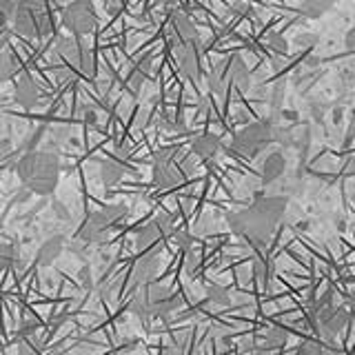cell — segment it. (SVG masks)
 <instances>
[{
  "instance_id": "cell-6",
  "label": "cell",
  "mask_w": 355,
  "mask_h": 355,
  "mask_svg": "<svg viewBox=\"0 0 355 355\" xmlns=\"http://www.w3.org/2000/svg\"><path fill=\"white\" fill-rule=\"evenodd\" d=\"M111 227H114V220L107 216V211H96L85 220V225L78 231V238L83 244H103Z\"/></svg>"
},
{
  "instance_id": "cell-17",
  "label": "cell",
  "mask_w": 355,
  "mask_h": 355,
  "mask_svg": "<svg viewBox=\"0 0 355 355\" xmlns=\"http://www.w3.org/2000/svg\"><path fill=\"white\" fill-rule=\"evenodd\" d=\"M122 175H125V166L116 160H105L100 164V178H103V182L107 187H114L122 180Z\"/></svg>"
},
{
  "instance_id": "cell-32",
  "label": "cell",
  "mask_w": 355,
  "mask_h": 355,
  "mask_svg": "<svg viewBox=\"0 0 355 355\" xmlns=\"http://www.w3.org/2000/svg\"><path fill=\"white\" fill-rule=\"evenodd\" d=\"M331 122L336 127H342V122H344V105H333V109H331Z\"/></svg>"
},
{
  "instance_id": "cell-37",
  "label": "cell",
  "mask_w": 355,
  "mask_h": 355,
  "mask_svg": "<svg viewBox=\"0 0 355 355\" xmlns=\"http://www.w3.org/2000/svg\"><path fill=\"white\" fill-rule=\"evenodd\" d=\"M295 229L297 231H311V220L306 218V220H297L295 222Z\"/></svg>"
},
{
  "instance_id": "cell-34",
  "label": "cell",
  "mask_w": 355,
  "mask_h": 355,
  "mask_svg": "<svg viewBox=\"0 0 355 355\" xmlns=\"http://www.w3.org/2000/svg\"><path fill=\"white\" fill-rule=\"evenodd\" d=\"M344 47L347 49H355V25L347 29V33H344Z\"/></svg>"
},
{
  "instance_id": "cell-28",
  "label": "cell",
  "mask_w": 355,
  "mask_h": 355,
  "mask_svg": "<svg viewBox=\"0 0 355 355\" xmlns=\"http://www.w3.org/2000/svg\"><path fill=\"white\" fill-rule=\"evenodd\" d=\"M315 42H318V36L315 33H300V36L293 38V44L300 49H311V47H315Z\"/></svg>"
},
{
  "instance_id": "cell-38",
  "label": "cell",
  "mask_w": 355,
  "mask_h": 355,
  "mask_svg": "<svg viewBox=\"0 0 355 355\" xmlns=\"http://www.w3.org/2000/svg\"><path fill=\"white\" fill-rule=\"evenodd\" d=\"M233 120H236V122H240V125H244V122H247L249 118H247V114H244L242 109H238L236 114H233Z\"/></svg>"
},
{
  "instance_id": "cell-36",
  "label": "cell",
  "mask_w": 355,
  "mask_h": 355,
  "mask_svg": "<svg viewBox=\"0 0 355 355\" xmlns=\"http://www.w3.org/2000/svg\"><path fill=\"white\" fill-rule=\"evenodd\" d=\"M9 153H11V140L0 138V160H5Z\"/></svg>"
},
{
  "instance_id": "cell-5",
  "label": "cell",
  "mask_w": 355,
  "mask_h": 355,
  "mask_svg": "<svg viewBox=\"0 0 355 355\" xmlns=\"http://www.w3.org/2000/svg\"><path fill=\"white\" fill-rule=\"evenodd\" d=\"M62 25L78 38L92 33L98 25L92 0H73L71 5H67L62 9Z\"/></svg>"
},
{
  "instance_id": "cell-1",
  "label": "cell",
  "mask_w": 355,
  "mask_h": 355,
  "mask_svg": "<svg viewBox=\"0 0 355 355\" xmlns=\"http://www.w3.org/2000/svg\"><path fill=\"white\" fill-rule=\"evenodd\" d=\"M286 209V198L284 196H271V198H260L258 202H253L247 211L229 216L231 229L258 244H264L271 238L275 225L280 222L282 214Z\"/></svg>"
},
{
  "instance_id": "cell-27",
  "label": "cell",
  "mask_w": 355,
  "mask_h": 355,
  "mask_svg": "<svg viewBox=\"0 0 355 355\" xmlns=\"http://www.w3.org/2000/svg\"><path fill=\"white\" fill-rule=\"evenodd\" d=\"M309 114H311V118H313L315 125H324V103L309 100Z\"/></svg>"
},
{
  "instance_id": "cell-12",
  "label": "cell",
  "mask_w": 355,
  "mask_h": 355,
  "mask_svg": "<svg viewBox=\"0 0 355 355\" xmlns=\"http://www.w3.org/2000/svg\"><path fill=\"white\" fill-rule=\"evenodd\" d=\"M173 33H175L173 42H182V44L198 42V29L191 22V18L182 14V11H175L173 14Z\"/></svg>"
},
{
  "instance_id": "cell-18",
  "label": "cell",
  "mask_w": 355,
  "mask_h": 355,
  "mask_svg": "<svg viewBox=\"0 0 355 355\" xmlns=\"http://www.w3.org/2000/svg\"><path fill=\"white\" fill-rule=\"evenodd\" d=\"M18 73V62L14 58V53L0 47V83L11 80Z\"/></svg>"
},
{
  "instance_id": "cell-14",
  "label": "cell",
  "mask_w": 355,
  "mask_h": 355,
  "mask_svg": "<svg viewBox=\"0 0 355 355\" xmlns=\"http://www.w3.org/2000/svg\"><path fill=\"white\" fill-rule=\"evenodd\" d=\"M229 83L236 85L240 92H249L251 89V71L240 55H231L229 58Z\"/></svg>"
},
{
  "instance_id": "cell-10",
  "label": "cell",
  "mask_w": 355,
  "mask_h": 355,
  "mask_svg": "<svg viewBox=\"0 0 355 355\" xmlns=\"http://www.w3.org/2000/svg\"><path fill=\"white\" fill-rule=\"evenodd\" d=\"M286 171V155L284 151H271L262 162V180L264 184L277 182Z\"/></svg>"
},
{
  "instance_id": "cell-31",
  "label": "cell",
  "mask_w": 355,
  "mask_h": 355,
  "mask_svg": "<svg viewBox=\"0 0 355 355\" xmlns=\"http://www.w3.org/2000/svg\"><path fill=\"white\" fill-rule=\"evenodd\" d=\"M173 238H175V244L180 249H191V236H189V233H184V231H175L173 233Z\"/></svg>"
},
{
  "instance_id": "cell-25",
  "label": "cell",
  "mask_w": 355,
  "mask_h": 355,
  "mask_svg": "<svg viewBox=\"0 0 355 355\" xmlns=\"http://www.w3.org/2000/svg\"><path fill=\"white\" fill-rule=\"evenodd\" d=\"M264 342L269 344V347H282V344L286 342V331L277 329V327H271L269 331L264 333Z\"/></svg>"
},
{
  "instance_id": "cell-22",
  "label": "cell",
  "mask_w": 355,
  "mask_h": 355,
  "mask_svg": "<svg viewBox=\"0 0 355 355\" xmlns=\"http://www.w3.org/2000/svg\"><path fill=\"white\" fill-rule=\"evenodd\" d=\"M18 355H42V342L36 336L18 340Z\"/></svg>"
},
{
  "instance_id": "cell-15",
  "label": "cell",
  "mask_w": 355,
  "mask_h": 355,
  "mask_svg": "<svg viewBox=\"0 0 355 355\" xmlns=\"http://www.w3.org/2000/svg\"><path fill=\"white\" fill-rule=\"evenodd\" d=\"M164 238V233L160 231V227L155 225V222H149V225H144L136 231V247L140 251H149L153 249L155 244Z\"/></svg>"
},
{
  "instance_id": "cell-9",
  "label": "cell",
  "mask_w": 355,
  "mask_h": 355,
  "mask_svg": "<svg viewBox=\"0 0 355 355\" xmlns=\"http://www.w3.org/2000/svg\"><path fill=\"white\" fill-rule=\"evenodd\" d=\"M40 89L33 83V78L29 73H20L16 78V103L25 109H33L38 103Z\"/></svg>"
},
{
  "instance_id": "cell-35",
  "label": "cell",
  "mask_w": 355,
  "mask_h": 355,
  "mask_svg": "<svg viewBox=\"0 0 355 355\" xmlns=\"http://www.w3.org/2000/svg\"><path fill=\"white\" fill-rule=\"evenodd\" d=\"M320 62H322L320 55H306L304 62H302V67H306V69L313 71V69H318V67H320Z\"/></svg>"
},
{
  "instance_id": "cell-39",
  "label": "cell",
  "mask_w": 355,
  "mask_h": 355,
  "mask_svg": "<svg viewBox=\"0 0 355 355\" xmlns=\"http://www.w3.org/2000/svg\"><path fill=\"white\" fill-rule=\"evenodd\" d=\"M336 229H338V231H344V229H347V220H344V218H338V220H336Z\"/></svg>"
},
{
  "instance_id": "cell-3",
  "label": "cell",
  "mask_w": 355,
  "mask_h": 355,
  "mask_svg": "<svg viewBox=\"0 0 355 355\" xmlns=\"http://www.w3.org/2000/svg\"><path fill=\"white\" fill-rule=\"evenodd\" d=\"M11 27L25 38H44L51 31V16L44 0H16Z\"/></svg>"
},
{
  "instance_id": "cell-23",
  "label": "cell",
  "mask_w": 355,
  "mask_h": 355,
  "mask_svg": "<svg viewBox=\"0 0 355 355\" xmlns=\"http://www.w3.org/2000/svg\"><path fill=\"white\" fill-rule=\"evenodd\" d=\"M16 336H18V340L36 336V318H31L29 313H22L18 320V327H16Z\"/></svg>"
},
{
  "instance_id": "cell-11",
  "label": "cell",
  "mask_w": 355,
  "mask_h": 355,
  "mask_svg": "<svg viewBox=\"0 0 355 355\" xmlns=\"http://www.w3.org/2000/svg\"><path fill=\"white\" fill-rule=\"evenodd\" d=\"M62 249H64V236H60V233H55V236H49L47 240L40 244V249H38V255H36L38 264L40 266L53 264L55 260L60 258Z\"/></svg>"
},
{
  "instance_id": "cell-4",
  "label": "cell",
  "mask_w": 355,
  "mask_h": 355,
  "mask_svg": "<svg viewBox=\"0 0 355 355\" xmlns=\"http://www.w3.org/2000/svg\"><path fill=\"white\" fill-rule=\"evenodd\" d=\"M275 142V125L269 122H253V125L244 127L236 138H233V149L238 153L255 158L266 144Z\"/></svg>"
},
{
  "instance_id": "cell-29",
  "label": "cell",
  "mask_w": 355,
  "mask_h": 355,
  "mask_svg": "<svg viewBox=\"0 0 355 355\" xmlns=\"http://www.w3.org/2000/svg\"><path fill=\"white\" fill-rule=\"evenodd\" d=\"M209 300L214 304H227L229 302V295H227V291L222 286H211L209 288Z\"/></svg>"
},
{
  "instance_id": "cell-30",
  "label": "cell",
  "mask_w": 355,
  "mask_h": 355,
  "mask_svg": "<svg viewBox=\"0 0 355 355\" xmlns=\"http://www.w3.org/2000/svg\"><path fill=\"white\" fill-rule=\"evenodd\" d=\"M297 355H324V351H322V347H320L318 342L306 340L302 347L297 349Z\"/></svg>"
},
{
  "instance_id": "cell-16",
  "label": "cell",
  "mask_w": 355,
  "mask_h": 355,
  "mask_svg": "<svg viewBox=\"0 0 355 355\" xmlns=\"http://www.w3.org/2000/svg\"><path fill=\"white\" fill-rule=\"evenodd\" d=\"M158 271V260H155L153 253H147L142 260H138V264L133 266V280L138 284H149V280Z\"/></svg>"
},
{
  "instance_id": "cell-21",
  "label": "cell",
  "mask_w": 355,
  "mask_h": 355,
  "mask_svg": "<svg viewBox=\"0 0 355 355\" xmlns=\"http://www.w3.org/2000/svg\"><path fill=\"white\" fill-rule=\"evenodd\" d=\"M209 87H211V92L214 94H218V96H222L227 92V83H229V76L225 73V69H222V67H216L214 71L209 73Z\"/></svg>"
},
{
  "instance_id": "cell-33",
  "label": "cell",
  "mask_w": 355,
  "mask_h": 355,
  "mask_svg": "<svg viewBox=\"0 0 355 355\" xmlns=\"http://www.w3.org/2000/svg\"><path fill=\"white\" fill-rule=\"evenodd\" d=\"M280 118L288 122V125H295L300 120V114H297V109H280Z\"/></svg>"
},
{
  "instance_id": "cell-7",
  "label": "cell",
  "mask_w": 355,
  "mask_h": 355,
  "mask_svg": "<svg viewBox=\"0 0 355 355\" xmlns=\"http://www.w3.org/2000/svg\"><path fill=\"white\" fill-rule=\"evenodd\" d=\"M173 151L166 149V151H158L155 155V162H153V184L158 189H171L175 184H180L182 175L180 171L175 169L173 164Z\"/></svg>"
},
{
  "instance_id": "cell-19",
  "label": "cell",
  "mask_w": 355,
  "mask_h": 355,
  "mask_svg": "<svg viewBox=\"0 0 355 355\" xmlns=\"http://www.w3.org/2000/svg\"><path fill=\"white\" fill-rule=\"evenodd\" d=\"M333 5H336V0H302V3H300V9H302V14L309 18H320Z\"/></svg>"
},
{
  "instance_id": "cell-8",
  "label": "cell",
  "mask_w": 355,
  "mask_h": 355,
  "mask_svg": "<svg viewBox=\"0 0 355 355\" xmlns=\"http://www.w3.org/2000/svg\"><path fill=\"white\" fill-rule=\"evenodd\" d=\"M58 53L67 62H73L78 64L85 73H92L94 71V58H92V51H89L85 44L78 40V38H62L58 40Z\"/></svg>"
},
{
  "instance_id": "cell-24",
  "label": "cell",
  "mask_w": 355,
  "mask_h": 355,
  "mask_svg": "<svg viewBox=\"0 0 355 355\" xmlns=\"http://www.w3.org/2000/svg\"><path fill=\"white\" fill-rule=\"evenodd\" d=\"M284 80H277L271 89H269V103H271V109L275 111V114H280L282 109V100H284Z\"/></svg>"
},
{
  "instance_id": "cell-13",
  "label": "cell",
  "mask_w": 355,
  "mask_h": 355,
  "mask_svg": "<svg viewBox=\"0 0 355 355\" xmlns=\"http://www.w3.org/2000/svg\"><path fill=\"white\" fill-rule=\"evenodd\" d=\"M220 149V140L211 133H205V136H196V140L191 142V153L196 158H200L202 162H211L218 155Z\"/></svg>"
},
{
  "instance_id": "cell-2",
  "label": "cell",
  "mask_w": 355,
  "mask_h": 355,
  "mask_svg": "<svg viewBox=\"0 0 355 355\" xmlns=\"http://www.w3.org/2000/svg\"><path fill=\"white\" fill-rule=\"evenodd\" d=\"M16 173L29 193L51 196L60 178V155L53 151H29L16 162Z\"/></svg>"
},
{
  "instance_id": "cell-26",
  "label": "cell",
  "mask_w": 355,
  "mask_h": 355,
  "mask_svg": "<svg viewBox=\"0 0 355 355\" xmlns=\"http://www.w3.org/2000/svg\"><path fill=\"white\" fill-rule=\"evenodd\" d=\"M266 44H269V49L275 55H286L288 53V44H286V40L280 36V33H271V36L266 38Z\"/></svg>"
},
{
  "instance_id": "cell-20",
  "label": "cell",
  "mask_w": 355,
  "mask_h": 355,
  "mask_svg": "<svg viewBox=\"0 0 355 355\" xmlns=\"http://www.w3.org/2000/svg\"><path fill=\"white\" fill-rule=\"evenodd\" d=\"M20 260L18 247L11 242H0V271H7L11 266H16Z\"/></svg>"
}]
</instances>
